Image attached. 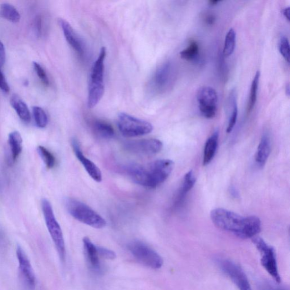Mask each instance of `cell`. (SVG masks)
I'll return each mask as SVG.
<instances>
[{
  "label": "cell",
  "instance_id": "37",
  "mask_svg": "<svg viewBox=\"0 0 290 290\" xmlns=\"http://www.w3.org/2000/svg\"><path fill=\"white\" fill-rule=\"evenodd\" d=\"M220 1H217V0H216V1H210L209 2H208V3H209L211 6H216V5H217L219 3H220Z\"/></svg>",
  "mask_w": 290,
  "mask_h": 290
},
{
  "label": "cell",
  "instance_id": "1",
  "mask_svg": "<svg viewBox=\"0 0 290 290\" xmlns=\"http://www.w3.org/2000/svg\"><path fill=\"white\" fill-rule=\"evenodd\" d=\"M211 220L221 230L242 239H252L261 231V222L256 216L243 217L223 208H216L210 213Z\"/></svg>",
  "mask_w": 290,
  "mask_h": 290
},
{
  "label": "cell",
  "instance_id": "27",
  "mask_svg": "<svg viewBox=\"0 0 290 290\" xmlns=\"http://www.w3.org/2000/svg\"><path fill=\"white\" fill-rule=\"evenodd\" d=\"M199 45L195 41H192L189 45L180 52V57L182 59L187 61L195 60L199 54Z\"/></svg>",
  "mask_w": 290,
  "mask_h": 290
},
{
  "label": "cell",
  "instance_id": "21",
  "mask_svg": "<svg viewBox=\"0 0 290 290\" xmlns=\"http://www.w3.org/2000/svg\"><path fill=\"white\" fill-rule=\"evenodd\" d=\"M93 128L96 135L104 139H111L115 135L114 129L110 124L103 120H95L92 123Z\"/></svg>",
  "mask_w": 290,
  "mask_h": 290
},
{
  "label": "cell",
  "instance_id": "14",
  "mask_svg": "<svg viewBox=\"0 0 290 290\" xmlns=\"http://www.w3.org/2000/svg\"><path fill=\"white\" fill-rule=\"evenodd\" d=\"M59 23L62 28L65 39L71 47L77 53L78 57L83 59L85 55V47L82 40L76 34L74 30L70 23L63 18L59 19Z\"/></svg>",
  "mask_w": 290,
  "mask_h": 290
},
{
  "label": "cell",
  "instance_id": "33",
  "mask_svg": "<svg viewBox=\"0 0 290 290\" xmlns=\"http://www.w3.org/2000/svg\"><path fill=\"white\" fill-rule=\"evenodd\" d=\"M0 89L5 93H8L10 91L9 85L1 69H0Z\"/></svg>",
  "mask_w": 290,
  "mask_h": 290
},
{
  "label": "cell",
  "instance_id": "19",
  "mask_svg": "<svg viewBox=\"0 0 290 290\" xmlns=\"http://www.w3.org/2000/svg\"><path fill=\"white\" fill-rule=\"evenodd\" d=\"M11 104L19 118L24 123H30L31 121V114H30V110L27 104L18 95H13L11 99Z\"/></svg>",
  "mask_w": 290,
  "mask_h": 290
},
{
  "label": "cell",
  "instance_id": "23",
  "mask_svg": "<svg viewBox=\"0 0 290 290\" xmlns=\"http://www.w3.org/2000/svg\"><path fill=\"white\" fill-rule=\"evenodd\" d=\"M259 78H260V72H259V71H257L255 75H254L251 84L250 95H249L247 109L248 114L251 113L256 103Z\"/></svg>",
  "mask_w": 290,
  "mask_h": 290
},
{
  "label": "cell",
  "instance_id": "20",
  "mask_svg": "<svg viewBox=\"0 0 290 290\" xmlns=\"http://www.w3.org/2000/svg\"><path fill=\"white\" fill-rule=\"evenodd\" d=\"M8 142L11 148L12 159L16 161L22 151L23 140L21 134L17 131L11 132L9 135Z\"/></svg>",
  "mask_w": 290,
  "mask_h": 290
},
{
  "label": "cell",
  "instance_id": "35",
  "mask_svg": "<svg viewBox=\"0 0 290 290\" xmlns=\"http://www.w3.org/2000/svg\"><path fill=\"white\" fill-rule=\"evenodd\" d=\"M216 17L211 14H207L205 17V21L207 24L212 25L215 23Z\"/></svg>",
  "mask_w": 290,
  "mask_h": 290
},
{
  "label": "cell",
  "instance_id": "29",
  "mask_svg": "<svg viewBox=\"0 0 290 290\" xmlns=\"http://www.w3.org/2000/svg\"><path fill=\"white\" fill-rule=\"evenodd\" d=\"M196 181V178L194 172L192 170L188 172L184 177L182 185V194L184 195L192 190L194 187Z\"/></svg>",
  "mask_w": 290,
  "mask_h": 290
},
{
  "label": "cell",
  "instance_id": "39",
  "mask_svg": "<svg viewBox=\"0 0 290 290\" xmlns=\"http://www.w3.org/2000/svg\"><path fill=\"white\" fill-rule=\"evenodd\" d=\"M271 290H281V289H271Z\"/></svg>",
  "mask_w": 290,
  "mask_h": 290
},
{
  "label": "cell",
  "instance_id": "6",
  "mask_svg": "<svg viewBox=\"0 0 290 290\" xmlns=\"http://www.w3.org/2000/svg\"><path fill=\"white\" fill-rule=\"evenodd\" d=\"M118 126L121 134L126 137L145 136L153 130V126L149 122L125 113L119 115Z\"/></svg>",
  "mask_w": 290,
  "mask_h": 290
},
{
  "label": "cell",
  "instance_id": "34",
  "mask_svg": "<svg viewBox=\"0 0 290 290\" xmlns=\"http://www.w3.org/2000/svg\"><path fill=\"white\" fill-rule=\"evenodd\" d=\"M6 49H5L4 44L0 40V69L3 67L5 63H6Z\"/></svg>",
  "mask_w": 290,
  "mask_h": 290
},
{
  "label": "cell",
  "instance_id": "26",
  "mask_svg": "<svg viewBox=\"0 0 290 290\" xmlns=\"http://www.w3.org/2000/svg\"><path fill=\"white\" fill-rule=\"evenodd\" d=\"M33 113L35 124L39 128H44L48 123V116L45 111L38 106H34Z\"/></svg>",
  "mask_w": 290,
  "mask_h": 290
},
{
  "label": "cell",
  "instance_id": "15",
  "mask_svg": "<svg viewBox=\"0 0 290 290\" xmlns=\"http://www.w3.org/2000/svg\"><path fill=\"white\" fill-rule=\"evenodd\" d=\"M72 146L76 157H77L81 164L83 165L90 176L96 182H100L102 180V175H101L100 170L94 162L84 155L78 140L75 139H73L72 140Z\"/></svg>",
  "mask_w": 290,
  "mask_h": 290
},
{
  "label": "cell",
  "instance_id": "31",
  "mask_svg": "<svg viewBox=\"0 0 290 290\" xmlns=\"http://www.w3.org/2000/svg\"><path fill=\"white\" fill-rule=\"evenodd\" d=\"M34 68L35 72L37 74L38 77L42 81V83L46 86L49 85V80L48 77V75L45 72V70L38 63L34 62L33 63Z\"/></svg>",
  "mask_w": 290,
  "mask_h": 290
},
{
  "label": "cell",
  "instance_id": "3",
  "mask_svg": "<svg viewBox=\"0 0 290 290\" xmlns=\"http://www.w3.org/2000/svg\"><path fill=\"white\" fill-rule=\"evenodd\" d=\"M107 52L105 47L100 49L90 76L88 105L90 109L94 108L102 98L104 93V61Z\"/></svg>",
  "mask_w": 290,
  "mask_h": 290
},
{
  "label": "cell",
  "instance_id": "24",
  "mask_svg": "<svg viewBox=\"0 0 290 290\" xmlns=\"http://www.w3.org/2000/svg\"><path fill=\"white\" fill-rule=\"evenodd\" d=\"M235 91H233L231 94L230 98V103L232 113H230V118H229L228 123L226 131L228 134H230L235 127L238 116V108L236 102V97Z\"/></svg>",
  "mask_w": 290,
  "mask_h": 290
},
{
  "label": "cell",
  "instance_id": "11",
  "mask_svg": "<svg viewBox=\"0 0 290 290\" xmlns=\"http://www.w3.org/2000/svg\"><path fill=\"white\" fill-rule=\"evenodd\" d=\"M174 65L170 62L163 64L157 68L152 78L151 88L157 93H163L169 89L175 77Z\"/></svg>",
  "mask_w": 290,
  "mask_h": 290
},
{
  "label": "cell",
  "instance_id": "18",
  "mask_svg": "<svg viewBox=\"0 0 290 290\" xmlns=\"http://www.w3.org/2000/svg\"><path fill=\"white\" fill-rule=\"evenodd\" d=\"M218 139L219 131L217 130L207 140L203 152V165L209 164L215 157L218 147Z\"/></svg>",
  "mask_w": 290,
  "mask_h": 290
},
{
  "label": "cell",
  "instance_id": "17",
  "mask_svg": "<svg viewBox=\"0 0 290 290\" xmlns=\"http://www.w3.org/2000/svg\"><path fill=\"white\" fill-rule=\"evenodd\" d=\"M271 151V142L267 134H264L259 142L255 154V161L259 166L266 165Z\"/></svg>",
  "mask_w": 290,
  "mask_h": 290
},
{
  "label": "cell",
  "instance_id": "13",
  "mask_svg": "<svg viewBox=\"0 0 290 290\" xmlns=\"http://www.w3.org/2000/svg\"><path fill=\"white\" fill-rule=\"evenodd\" d=\"M16 255L19 263V276L25 287L33 290L36 287L37 279L27 254L21 247L17 246Z\"/></svg>",
  "mask_w": 290,
  "mask_h": 290
},
{
  "label": "cell",
  "instance_id": "5",
  "mask_svg": "<svg viewBox=\"0 0 290 290\" xmlns=\"http://www.w3.org/2000/svg\"><path fill=\"white\" fill-rule=\"evenodd\" d=\"M42 208L48 232L57 248L61 260L66 257L65 244L62 228L56 218L51 204L47 199L42 201Z\"/></svg>",
  "mask_w": 290,
  "mask_h": 290
},
{
  "label": "cell",
  "instance_id": "9",
  "mask_svg": "<svg viewBox=\"0 0 290 290\" xmlns=\"http://www.w3.org/2000/svg\"><path fill=\"white\" fill-rule=\"evenodd\" d=\"M218 264L239 290H252L246 273L238 265L226 259H220Z\"/></svg>",
  "mask_w": 290,
  "mask_h": 290
},
{
  "label": "cell",
  "instance_id": "28",
  "mask_svg": "<svg viewBox=\"0 0 290 290\" xmlns=\"http://www.w3.org/2000/svg\"><path fill=\"white\" fill-rule=\"evenodd\" d=\"M37 151L48 169H52L55 165L56 160L51 152L42 146L38 147Z\"/></svg>",
  "mask_w": 290,
  "mask_h": 290
},
{
  "label": "cell",
  "instance_id": "12",
  "mask_svg": "<svg viewBox=\"0 0 290 290\" xmlns=\"http://www.w3.org/2000/svg\"><path fill=\"white\" fill-rule=\"evenodd\" d=\"M164 147L162 142L150 139L125 142V149L131 153L140 155H153L159 153Z\"/></svg>",
  "mask_w": 290,
  "mask_h": 290
},
{
  "label": "cell",
  "instance_id": "22",
  "mask_svg": "<svg viewBox=\"0 0 290 290\" xmlns=\"http://www.w3.org/2000/svg\"><path fill=\"white\" fill-rule=\"evenodd\" d=\"M0 16L12 23L19 22L21 18L18 10L9 3L2 4L0 7Z\"/></svg>",
  "mask_w": 290,
  "mask_h": 290
},
{
  "label": "cell",
  "instance_id": "16",
  "mask_svg": "<svg viewBox=\"0 0 290 290\" xmlns=\"http://www.w3.org/2000/svg\"><path fill=\"white\" fill-rule=\"evenodd\" d=\"M84 248L89 267L96 272H100L101 266L98 252L97 246L88 237L83 239Z\"/></svg>",
  "mask_w": 290,
  "mask_h": 290
},
{
  "label": "cell",
  "instance_id": "30",
  "mask_svg": "<svg viewBox=\"0 0 290 290\" xmlns=\"http://www.w3.org/2000/svg\"><path fill=\"white\" fill-rule=\"evenodd\" d=\"M278 49L279 53L283 58L289 62V44L288 39L286 37L283 36L280 39L278 43Z\"/></svg>",
  "mask_w": 290,
  "mask_h": 290
},
{
  "label": "cell",
  "instance_id": "8",
  "mask_svg": "<svg viewBox=\"0 0 290 290\" xmlns=\"http://www.w3.org/2000/svg\"><path fill=\"white\" fill-rule=\"evenodd\" d=\"M128 249L137 260L147 267L156 270L161 269L164 265V259L160 254L143 242H131L129 244Z\"/></svg>",
  "mask_w": 290,
  "mask_h": 290
},
{
  "label": "cell",
  "instance_id": "2",
  "mask_svg": "<svg viewBox=\"0 0 290 290\" xmlns=\"http://www.w3.org/2000/svg\"><path fill=\"white\" fill-rule=\"evenodd\" d=\"M174 167V162L167 159L155 161L147 166L136 164L131 167L129 176L137 184L156 188L167 179Z\"/></svg>",
  "mask_w": 290,
  "mask_h": 290
},
{
  "label": "cell",
  "instance_id": "38",
  "mask_svg": "<svg viewBox=\"0 0 290 290\" xmlns=\"http://www.w3.org/2000/svg\"><path fill=\"white\" fill-rule=\"evenodd\" d=\"M286 94L288 96H289V84H288L287 86H286Z\"/></svg>",
  "mask_w": 290,
  "mask_h": 290
},
{
  "label": "cell",
  "instance_id": "32",
  "mask_svg": "<svg viewBox=\"0 0 290 290\" xmlns=\"http://www.w3.org/2000/svg\"><path fill=\"white\" fill-rule=\"evenodd\" d=\"M98 252L99 256L108 259H114L116 258V254L111 249L97 246Z\"/></svg>",
  "mask_w": 290,
  "mask_h": 290
},
{
  "label": "cell",
  "instance_id": "25",
  "mask_svg": "<svg viewBox=\"0 0 290 290\" xmlns=\"http://www.w3.org/2000/svg\"><path fill=\"white\" fill-rule=\"evenodd\" d=\"M236 33L233 29H230L226 35L224 44L223 55L226 57H230L235 50L236 46Z\"/></svg>",
  "mask_w": 290,
  "mask_h": 290
},
{
  "label": "cell",
  "instance_id": "10",
  "mask_svg": "<svg viewBox=\"0 0 290 290\" xmlns=\"http://www.w3.org/2000/svg\"><path fill=\"white\" fill-rule=\"evenodd\" d=\"M197 100L201 114L207 119L215 118L217 114L218 95L210 87H203L198 91Z\"/></svg>",
  "mask_w": 290,
  "mask_h": 290
},
{
  "label": "cell",
  "instance_id": "7",
  "mask_svg": "<svg viewBox=\"0 0 290 290\" xmlns=\"http://www.w3.org/2000/svg\"><path fill=\"white\" fill-rule=\"evenodd\" d=\"M251 239L254 246L260 253L262 267L275 281L278 283L281 282L275 249L260 237L256 236Z\"/></svg>",
  "mask_w": 290,
  "mask_h": 290
},
{
  "label": "cell",
  "instance_id": "36",
  "mask_svg": "<svg viewBox=\"0 0 290 290\" xmlns=\"http://www.w3.org/2000/svg\"><path fill=\"white\" fill-rule=\"evenodd\" d=\"M289 13H290L289 7H287L283 9V14L284 15V17L287 19L288 21H289Z\"/></svg>",
  "mask_w": 290,
  "mask_h": 290
},
{
  "label": "cell",
  "instance_id": "4",
  "mask_svg": "<svg viewBox=\"0 0 290 290\" xmlns=\"http://www.w3.org/2000/svg\"><path fill=\"white\" fill-rule=\"evenodd\" d=\"M65 205L70 215L81 223L98 229L106 227L104 219L85 203L73 198H67Z\"/></svg>",
  "mask_w": 290,
  "mask_h": 290
}]
</instances>
